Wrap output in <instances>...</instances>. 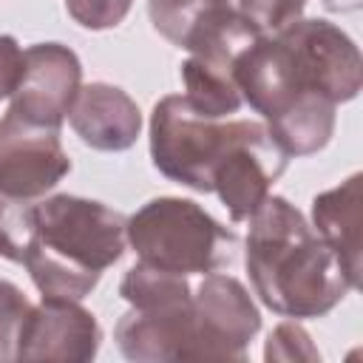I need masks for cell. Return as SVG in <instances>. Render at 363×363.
<instances>
[{
  "instance_id": "cell-6",
  "label": "cell",
  "mask_w": 363,
  "mask_h": 363,
  "mask_svg": "<svg viewBox=\"0 0 363 363\" xmlns=\"http://www.w3.org/2000/svg\"><path fill=\"white\" fill-rule=\"evenodd\" d=\"M275 34L286 43L298 82L306 91L320 94L335 105L357 96L363 82V62L354 40L343 28L329 20L298 17Z\"/></svg>"
},
{
  "instance_id": "cell-14",
  "label": "cell",
  "mask_w": 363,
  "mask_h": 363,
  "mask_svg": "<svg viewBox=\"0 0 363 363\" xmlns=\"http://www.w3.org/2000/svg\"><path fill=\"white\" fill-rule=\"evenodd\" d=\"M335 102L320 94L298 96L286 111L267 122V130L286 156H312L323 150L335 133Z\"/></svg>"
},
{
  "instance_id": "cell-1",
  "label": "cell",
  "mask_w": 363,
  "mask_h": 363,
  "mask_svg": "<svg viewBox=\"0 0 363 363\" xmlns=\"http://www.w3.org/2000/svg\"><path fill=\"white\" fill-rule=\"evenodd\" d=\"M247 272L275 315L306 320L332 312L352 286L332 247L284 196H267L247 218Z\"/></svg>"
},
{
  "instance_id": "cell-3",
  "label": "cell",
  "mask_w": 363,
  "mask_h": 363,
  "mask_svg": "<svg viewBox=\"0 0 363 363\" xmlns=\"http://www.w3.org/2000/svg\"><path fill=\"white\" fill-rule=\"evenodd\" d=\"M34 250H45L99 275L113 267L128 247V216L94 199L57 193L34 201Z\"/></svg>"
},
{
  "instance_id": "cell-16",
  "label": "cell",
  "mask_w": 363,
  "mask_h": 363,
  "mask_svg": "<svg viewBox=\"0 0 363 363\" xmlns=\"http://www.w3.org/2000/svg\"><path fill=\"white\" fill-rule=\"evenodd\" d=\"M37 244L34 199H11L0 193V258L23 264Z\"/></svg>"
},
{
  "instance_id": "cell-4",
  "label": "cell",
  "mask_w": 363,
  "mask_h": 363,
  "mask_svg": "<svg viewBox=\"0 0 363 363\" xmlns=\"http://www.w3.org/2000/svg\"><path fill=\"white\" fill-rule=\"evenodd\" d=\"M233 119L199 113L184 94L162 96L150 113V159L153 167L176 184L210 193V173L218 162Z\"/></svg>"
},
{
  "instance_id": "cell-13",
  "label": "cell",
  "mask_w": 363,
  "mask_h": 363,
  "mask_svg": "<svg viewBox=\"0 0 363 363\" xmlns=\"http://www.w3.org/2000/svg\"><path fill=\"white\" fill-rule=\"evenodd\" d=\"M360 173H352L332 190L312 199V227L332 247L352 286H360L363 250H360Z\"/></svg>"
},
{
  "instance_id": "cell-19",
  "label": "cell",
  "mask_w": 363,
  "mask_h": 363,
  "mask_svg": "<svg viewBox=\"0 0 363 363\" xmlns=\"http://www.w3.org/2000/svg\"><path fill=\"white\" fill-rule=\"evenodd\" d=\"M306 0H235V9L264 34H275L303 14Z\"/></svg>"
},
{
  "instance_id": "cell-8",
  "label": "cell",
  "mask_w": 363,
  "mask_h": 363,
  "mask_svg": "<svg viewBox=\"0 0 363 363\" xmlns=\"http://www.w3.org/2000/svg\"><path fill=\"white\" fill-rule=\"evenodd\" d=\"M71 170L57 128L31 125L11 111L0 119V193L11 199H40Z\"/></svg>"
},
{
  "instance_id": "cell-21",
  "label": "cell",
  "mask_w": 363,
  "mask_h": 363,
  "mask_svg": "<svg viewBox=\"0 0 363 363\" xmlns=\"http://www.w3.org/2000/svg\"><path fill=\"white\" fill-rule=\"evenodd\" d=\"M26 71V51L11 34H0V99H9Z\"/></svg>"
},
{
  "instance_id": "cell-15",
  "label": "cell",
  "mask_w": 363,
  "mask_h": 363,
  "mask_svg": "<svg viewBox=\"0 0 363 363\" xmlns=\"http://www.w3.org/2000/svg\"><path fill=\"white\" fill-rule=\"evenodd\" d=\"M182 82H184V99L199 113L213 119H227L244 102L235 85L233 68L193 57V54L182 62Z\"/></svg>"
},
{
  "instance_id": "cell-7",
  "label": "cell",
  "mask_w": 363,
  "mask_h": 363,
  "mask_svg": "<svg viewBox=\"0 0 363 363\" xmlns=\"http://www.w3.org/2000/svg\"><path fill=\"white\" fill-rule=\"evenodd\" d=\"M193 323L196 360H244L261 312L238 278L207 272L193 292Z\"/></svg>"
},
{
  "instance_id": "cell-10",
  "label": "cell",
  "mask_w": 363,
  "mask_h": 363,
  "mask_svg": "<svg viewBox=\"0 0 363 363\" xmlns=\"http://www.w3.org/2000/svg\"><path fill=\"white\" fill-rule=\"evenodd\" d=\"M102 329L96 318L71 298H43L28 309L20 337L17 360H60L88 363L96 357Z\"/></svg>"
},
{
  "instance_id": "cell-18",
  "label": "cell",
  "mask_w": 363,
  "mask_h": 363,
  "mask_svg": "<svg viewBox=\"0 0 363 363\" xmlns=\"http://www.w3.org/2000/svg\"><path fill=\"white\" fill-rule=\"evenodd\" d=\"M264 360H284V363H292V360H320V352L315 349L309 332L298 323V320H284L278 323L269 337H267V349H264Z\"/></svg>"
},
{
  "instance_id": "cell-12",
  "label": "cell",
  "mask_w": 363,
  "mask_h": 363,
  "mask_svg": "<svg viewBox=\"0 0 363 363\" xmlns=\"http://www.w3.org/2000/svg\"><path fill=\"white\" fill-rule=\"evenodd\" d=\"M68 122L88 147L102 153L128 150L142 133L139 105L122 88L108 82L82 85L68 111Z\"/></svg>"
},
{
  "instance_id": "cell-9",
  "label": "cell",
  "mask_w": 363,
  "mask_h": 363,
  "mask_svg": "<svg viewBox=\"0 0 363 363\" xmlns=\"http://www.w3.org/2000/svg\"><path fill=\"white\" fill-rule=\"evenodd\" d=\"M82 88V62L62 43H37L26 48V71L11 94L9 111L31 125L62 128Z\"/></svg>"
},
{
  "instance_id": "cell-11",
  "label": "cell",
  "mask_w": 363,
  "mask_h": 363,
  "mask_svg": "<svg viewBox=\"0 0 363 363\" xmlns=\"http://www.w3.org/2000/svg\"><path fill=\"white\" fill-rule=\"evenodd\" d=\"M119 352L133 363L196 360L193 295L130 306L113 329Z\"/></svg>"
},
{
  "instance_id": "cell-20",
  "label": "cell",
  "mask_w": 363,
  "mask_h": 363,
  "mask_svg": "<svg viewBox=\"0 0 363 363\" xmlns=\"http://www.w3.org/2000/svg\"><path fill=\"white\" fill-rule=\"evenodd\" d=\"M133 0H65V11L74 23H79L88 31H105L119 26Z\"/></svg>"
},
{
  "instance_id": "cell-5",
  "label": "cell",
  "mask_w": 363,
  "mask_h": 363,
  "mask_svg": "<svg viewBox=\"0 0 363 363\" xmlns=\"http://www.w3.org/2000/svg\"><path fill=\"white\" fill-rule=\"evenodd\" d=\"M289 156L264 122L233 119L230 139L210 173V193L221 199L233 221H247L269 196Z\"/></svg>"
},
{
  "instance_id": "cell-22",
  "label": "cell",
  "mask_w": 363,
  "mask_h": 363,
  "mask_svg": "<svg viewBox=\"0 0 363 363\" xmlns=\"http://www.w3.org/2000/svg\"><path fill=\"white\" fill-rule=\"evenodd\" d=\"M329 11H357L363 0H320Z\"/></svg>"
},
{
  "instance_id": "cell-2",
  "label": "cell",
  "mask_w": 363,
  "mask_h": 363,
  "mask_svg": "<svg viewBox=\"0 0 363 363\" xmlns=\"http://www.w3.org/2000/svg\"><path fill=\"white\" fill-rule=\"evenodd\" d=\"M128 244L142 264L176 275H207L233 264L238 235L201 204L159 196L128 216Z\"/></svg>"
},
{
  "instance_id": "cell-17",
  "label": "cell",
  "mask_w": 363,
  "mask_h": 363,
  "mask_svg": "<svg viewBox=\"0 0 363 363\" xmlns=\"http://www.w3.org/2000/svg\"><path fill=\"white\" fill-rule=\"evenodd\" d=\"M31 303L20 286L0 281V363L17 360V337Z\"/></svg>"
}]
</instances>
